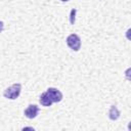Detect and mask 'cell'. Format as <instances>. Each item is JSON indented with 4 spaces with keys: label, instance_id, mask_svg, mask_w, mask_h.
<instances>
[{
    "label": "cell",
    "instance_id": "2",
    "mask_svg": "<svg viewBox=\"0 0 131 131\" xmlns=\"http://www.w3.org/2000/svg\"><path fill=\"white\" fill-rule=\"evenodd\" d=\"M67 45L74 51H79L81 48V39L77 34H71L67 37Z\"/></svg>",
    "mask_w": 131,
    "mask_h": 131
},
{
    "label": "cell",
    "instance_id": "1",
    "mask_svg": "<svg viewBox=\"0 0 131 131\" xmlns=\"http://www.w3.org/2000/svg\"><path fill=\"white\" fill-rule=\"evenodd\" d=\"M20 91H21V84L20 83H14V84H12L11 86L7 87L4 90L3 96L5 98H7V99L14 100L19 96Z\"/></svg>",
    "mask_w": 131,
    "mask_h": 131
},
{
    "label": "cell",
    "instance_id": "7",
    "mask_svg": "<svg viewBox=\"0 0 131 131\" xmlns=\"http://www.w3.org/2000/svg\"><path fill=\"white\" fill-rule=\"evenodd\" d=\"M76 13H77V9H76V8H73V9L71 10V12H70V17H69V19H70V24H71V25H74L75 21H76Z\"/></svg>",
    "mask_w": 131,
    "mask_h": 131
},
{
    "label": "cell",
    "instance_id": "9",
    "mask_svg": "<svg viewBox=\"0 0 131 131\" xmlns=\"http://www.w3.org/2000/svg\"><path fill=\"white\" fill-rule=\"evenodd\" d=\"M60 1H62V2H67V1H69V0H60Z\"/></svg>",
    "mask_w": 131,
    "mask_h": 131
},
{
    "label": "cell",
    "instance_id": "4",
    "mask_svg": "<svg viewBox=\"0 0 131 131\" xmlns=\"http://www.w3.org/2000/svg\"><path fill=\"white\" fill-rule=\"evenodd\" d=\"M39 113V106L36 104H29L28 107L24 111V115L25 117H27L28 119H34L37 117Z\"/></svg>",
    "mask_w": 131,
    "mask_h": 131
},
{
    "label": "cell",
    "instance_id": "8",
    "mask_svg": "<svg viewBox=\"0 0 131 131\" xmlns=\"http://www.w3.org/2000/svg\"><path fill=\"white\" fill-rule=\"evenodd\" d=\"M3 30H4V24H3V21L0 20V33H1Z\"/></svg>",
    "mask_w": 131,
    "mask_h": 131
},
{
    "label": "cell",
    "instance_id": "5",
    "mask_svg": "<svg viewBox=\"0 0 131 131\" xmlns=\"http://www.w3.org/2000/svg\"><path fill=\"white\" fill-rule=\"evenodd\" d=\"M120 115H121V113H120V111L118 110L117 105H115V104L111 105V108H110V111H108V118H110L112 121H116V120H118V119L120 118Z\"/></svg>",
    "mask_w": 131,
    "mask_h": 131
},
{
    "label": "cell",
    "instance_id": "3",
    "mask_svg": "<svg viewBox=\"0 0 131 131\" xmlns=\"http://www.w3.org/2000/svg\"><path fill=\"white\" fill-rule=\"evenodd\" d=\"M47 95L50 97V99L52 100V102H59L62 99V93L57 89V88H53V87H49L46 90Z\"/></svg>",
    "mask_w": 131,
    "mask_h": 131
},
{
    "label": "cell",
    "instance_id": "6",
    "mask_svg": "<svg viewBox=\"0 0 131 131\" xmlns=\"http://www.w3.org/2000/svg\"><path fill=\"white\" fill-rule=\"evenodd\" d=\"M39 101H40V103H41L43 106H50V105L53 103L52 100L50 99V97L47 95L46 92H44V93H42V94L40 95Z\"/></svg>",
    "mask_w": 131,
    "mask_h": 131
}]
</instances>
